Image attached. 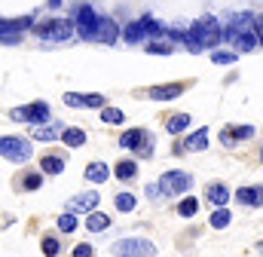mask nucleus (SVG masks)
Returning <instances> with one entry per match:
<instances>
[{"label": "nucleus", "instance_id": "1", "mask_svg": "<svg viewBox=\"0 0 263 257\" xmlns=\"http://www.w3.org/2000/svg\"><path fill=\"white\" fill-rule=\"evenodd\" d=\"M220 40H223V28L217 25V19H214V15H202L199 22H193V25L187 28L184 46H187L190 52H202V49H214Z\"/></svg>", "mask_w": 263, "mask_h": 257}, {"label": "nucleus", "instance_id": "2", "mask_svg": "<svg viewBox=\"0 0 263 257\" xmlns=\"http://www.w3.org/2000/svg\"><path fill=\"white\" fill-rule=\"evenodd\" d=\"M73 31H77V19H73V22H70V19H52V22H46V25H37V34H40L43 40H52V43L70 40Z\"/></svg>", "mask_w": 263, "mask_h": 257}, {"label": "nucleus", "instance_id": "3", "mask_svg": "<svg viewBox=\"0 0 263 257\" xmlns=\"http://www.w3.org/2000/svg\"><path fill=\"white\" fill-rule=\"evenodd\" d=\"M0 156L6 162H28L31 159V144L25 138H15V135H3L0 138Z\"/></svg>", "mask_w": 263, "mask_h": 257}, {"label": "nucleus", "instance_id": "4", "mask_svg": "<svg viewBox=\"0 0 263 257\" xmlns=\"http://www.w3.org/2000/svg\"><path fill=\"white\" fill-rule=\"evenodd\" d=\"M9 120L40 126V123L49 120V104H46V101H34V104H25V107H12V111H9Z\"/></svg>", "mask_w": 263, "mask_h": 257}, {"label": "nucleus", "instance_id": "5", "mask_svg": "<svg viewBox=\"0 0 263 257\" xmlns=\"http://www.w3.org/2000/svg\"><path fill=\"white\" fill-rule=\"evenodd\" d=\"M110 251H114V254H120V257H126V254L153 257V254H156V245H153V242H147V239H120Z\"/></svg>", "mask_w": 263, "mask_h": 257}, {"label": "nucleus", "instance_id": "6", "mask_svg": "<svg viewBox=\"0 0 263 257\" xmlns=\"http://www.w3.org/2000/svg\"><path fill=\"white\" fill-rule=\"evenodd\" d=\"M159 184H162V190H165V196H178V193L190 190L193 178H190L187 172H181V169H172V172H165V175L159 178Z\"/></svg>", "mask_w": 263, "mask_h": 257}, {"label": "nucleus", "instance_id": "7", "mask_svg": "<svg viewBox=\"0 0 263 257\" xmlns=\"http://www.w3.org/2000/svg\"><path fill=\"white\" fill-rule=\"evenodd\" d=\"M98 19H101V15H95L92 6H80V9H77V34H80L83 40H95Z\"/></svg>", "mask_w": 263, "mask_h": 257}, {"label": "nucleus", "instance_id": "8", "mask_svg": "<svg viewBox=\"0 0 263 257\" xmlns=\"http://www.w3.org/2000/svg\"><path fill=\"white\" fill-rule=\"evenodd\" d=\"M95 205H98V193L95 190H86V193H77V196H70L65 202L67 211H73V214H83V211H95Z\"/></svg>", "mask_w": 263, "mask_h": 257}, {"label": "nucleus", "instance_id": "9", "mask_svg": "<svg viewBox=\"0 0 263 257\" xmlns=\"http://www.w3.org/2000/svg\"><path fill=\"white\" fill-rule=\"evenodd\" d=\"M34 25V15H25V19H15V22H3L0 25V31H3V43H18V31H25V28H31Z\"/></svg>", "mask_w": 263, "mask_h": 257}, {"label": "nucleus", "instance_id": "10", "mask_svg": "<svg viewBox=\"0 0 263 257\" xmlns=\"http://www.w3.org/2000/svg\"><path fill=\"white\" fill-rule=\"evenodd\" d=\"M120 34H123V31L117 28V22H114L110 15H101V19H98V31H95V40H98V43H114Z\"/></svg>", "mask_w": 263, "mask_h": 257}, {"label": "nucleus", "instance_id": "11", "mask_svg": "<svg viewBox=\"0 0 263 257\" xmlns=\"http://www.w3.org/2000/svg\"><path fill=\"white\" fill-rule=\"evenodd\" d=\"M184 89H187V83H168V86H150L147 95H150L153 101H172V98H178Z\"/></svg>", "mask_w": 263, "mask_h": 257}, {"label": "nucleus", "instance_id": "12", "mask_svg": "<svg viewBox=\"0 0 263 257\" xmlns=\"http://www.w3.org/2000/svg\"><path fill=\"white\" fill-rule=\"evenodd\" d=\"M67 107H104V95H77V92H65Z\"/></svg>", "mask_w": 263, "mask_h": 257}, {"label": "nucleus", "instance_id": "13", "mask_svg": "<svg viewBox=\"0 0 263 257\" xmlns=\"http://www.w3.org/2000/svg\"><path fill=\"white\" fill-rule=\"evenodd\" d=\"M31 135L37 141H59V138H65V126L62 123H40V126H34Z\"/></svg>", "mask_w": 263, "mask_h": 257}, {"label": "nucleus", "instance_id": "14", "mask_svg": "<svg viewBox=\"0 0 263 257\" xmlns=\"http://www.w3.org/2000/svg\"><path fill=\"white\" fill-rule=\"evenodd\" d=\"M147 135H150L147 128H132V132H123V138H120V144H123L126 150H135V153H138V150L144 147V141H147Z\"/></svg>", "mask_w": 263, "mask_h": 257}, {"label": "nucleus", "instance_id": "15", "mask_svg": "<svg viewBox=\"0 0 263 257\" xmlns=\"http://www.w3.org/2000/svg\"><path fill=\"white\" fill-rule=\"evenodd\" d=\"M254 132H257L254 126H230L220 135V141L230 147V144H236V141H242V138H254Z\"/></svg>", "mask_w": 263, "mask_h": 257}, {"label": "nucleus", "instance_id": "16", "mask_svg": "<svg viewBox=\"0 0 263 257\" xmlns=\"http://www.w3.org/2000/svg\"><path fill=\"white\" fill-rule=\"evenodd\" d=\"M86 181H95V184L110 181V166H104V162H89V166H86Z\"/></svg>", "mask_w": 263, "mask_h": 257}, {"label": "nucleus", "instance_id": "17", "mask_svg": "<svg viewBox=\"0 0 263 257\" xmlns=\"http://www.w3.org/2000/svg\"><path fill=\"white\" fill-rule=\"evenodd\" d=\"M205 199H208L211 205H227V202H230V190H227L223 184H208V187H205Z\"/></svg>", "mask_w": 263, "mask_h": 257}, {"label": "nucleus", "instance_id": "18", "mask_svg": "<svg viewBox=\"0 0 263 257\" xmlns=\"http://www.w3.org/2000/svg\"><path fill=\"white\" fill-rule=\"evenodd\" d=\"M40 169H43L46 175H62V172H65V156L49 153V156H43V159H40Z\"/></svg>", "mask_w": 263, "mask_h": 257}, {"label": "nucleus", "instance_id": "19", "mask_svg": "<svg viewBox=\"0 0 263 257\" xmlns=\"http://www.w3.org/2000/svg\"><path fill=\"white\" fill-rule=\"evenodd\" d=\"M107 227H110V214L89 211V217H86V230H92V233H104Z\"/></svg>", "mask_w": 263, "mask_h": 257}, {"label": "nucleus", "instance_id": "20", "mask_svg": "<svg viewBox=\"0 0 263 257\" xmlns=\"http://www.w3.org/2000/svg\"><path fill=\"white\" fill-rule=\"evenodd\" d=\"M144 37H147V28H144V22H141V19L123 28V40H126V43H141Z\"/></svg>", "mask_w": 263, "mask_h": 257}, {"label": "nucleus", "instance_id": "21", "mask_svg": "<svg viewBox=\"0 0 263 257\" xmlns=\"http://www.w3.org/2000/svg\"><path fill=\"white\" fill-rule=\"evenodd\" d=\"M114 175H117V181H135V178H138V162H135V159H123V162H117Z\"/></svg>", "mask_w": 263, "mask_h": 257}, {"label": "nucleus", "instance_id": "22", "mask_svg": "<svg viewBox=\"0 0 263 257\" xmlns=\"http://www.w3.org/2000/svg\"><path fill=\"white\" fill-rule=\"evenodd\" d=\"M236 199L245 205H263V187H242L236 190Z\"/></svg>", "mask_w": 263, "mask_h": 257}, {"label": "nucleus", "instance_id": "23", "mask_svg": "<svg viewBox=\"0 0 263 257\" xmlns=\"http://www.w3.org/2000/svg\"><path fill=\"white\" fill-rule=\"evenodd\" d=\"M233 224V211L227 208V205H217V211L211 214V227L214 230H223V227H230Z\"/></svg>", "mask_w": 263, "mask_h": 257}, {"label": "nucleus", "instance_id": "24", "mask_svg": "<svg viewBox=\"0 0 263 257\" xmlns=\"http://www.w3.org/2000/svg\"><path fill=\"white\" fill-rule=\"evenodd\" d=\"M187 126H190V114H175L165 120V132H172V135H181Z\"/></svg>", "mask_w": 263, "mask_h": 257}, {"label": "nucleus", "instance_id": "25", "mask_svg": "<svg viewBox=\"0 0 263 257\" xmlns=\"http://www.w3.org/2000/svg\"><path fill=\"white\" fill-rule=\"evenodd\" d=\"M184 147H187V150H205V147H208V128H196V132L184 141Z\"/></svg>", "mask_w": 263, "mask_h": 257}, {"label": "nucleus", "instance_id": "26", "mask_svg": "<svg viewBox=\"0 0 263 257\" xmlns=\"http://www.w3.org/2000/svg\"><path fill=\"white\" fill-rule=\"evenodd\" d=\"M65 144H67V147H83V144H86V132H83V128H77V126L65 128Z\"/></svg>", "mask_w": 263, "mask_h": 257}, {"label": "nucleus", "instance_id": "27", "mask_svg": "<svg viewBox=\"0 0 263 257\" xmlns=\"http://www.w3.org/2000/svg\"><path fill=\"white\" fill-rule=\"evenodd\" d=\"M59 230H62V233H73V230H77V214H73V211H62V214H59Z\"/></svg>", "mask_w": 263, "mask_h": 257}, {"label": "nucleus", "instance_id": "28", "mask_svg": "<svg viewBox=\"0 0 263 257\" xmlns=\"http://www.w3.org/2000/svg\"><path fill=\"white\" fill-rule=\"evenodd\" d=\"M101 120H104V123L120 126V123H126V114H123L120 107H104V111H101Z\"/></svg>", "mask_w": 263, "mask_h": 257}, {"label": "nucleus", "instance_id": "29", "mask_svg": "<svg viewBox=\"0 0 263 257\" xmlns=\"http://www.w3.org/2000/svg\"><path fill=\"white\" fill-rule=\"evenodd\" d=\"M172 49H175V43H172V40H156V43H150V46H147V52H150V56H168Z\"/></svg>", "mask_w": 263, "mask_h": 257}, {"label": "nucleus", "instance_id": "30", "mask_svg": "<svg viewBox=\"0 0 263 257\" xmlns=\"http://www.w3.org/2000/svg\"><path fill=\"white\" fill-rule=\"evenodd\" d=\"M196 211H199V202H196V199H184V202L178 205V214H181V217H193Z\"/></svg>", "mask_w": 263, "mask_h": 257}, {"label": "nucleus", "instance_id": "31", "mask_svg": "<svg viewBox=\"0 0 263 257\" xmlns=\"http://www.w3.org/2000/svg\"><path fill=\"white\" fill-rule=\"evenodd\" d=\"M40 184H43V175H37V172H31V175L22 178V187L25 190H40Z\"/></svg>", "mask_w": 263, "mask_h": 257}, {"label": "nucleus", "instance_id": "32", "mask_svg": "<svg viewBox=\"0 0 263 257\" xmlns=\"http://www.w3.org/2000/svg\"><path fill=\"white\" fill-rule=\"evenodd\" d=\"M135 205H138V199H135L132 193H120V196H117V208H120V211H132Z\"/></svg>", "mask_w": 263, "mask_h": 257}, {"label": "nucleus", "instance_id": "33", "mask_svg": "<svg viewBox=\"0 0 263 257\" xmlns=\"http://www.w3.org/2000/svg\"><path fill=\"white\" fill-rule=\"evenodd\" d=\"M211 62L214 64H233L236 62V52H223V49H217V52L211 56Z\"/></svg>", "mask_w": 263, "mask_h": 257}, {"label": "nucleus", "instance_id": "34", "mask_svg": "<svg viewBox=\"0 0 263 257\" xmlns=\"http://www.w3.org/2000/svg\"><path fill=\"white\" fill-rule=\"evenodd\" d=\"M43 251H46V254H59V239L46 236V239H43Z\"/></svg>", "mask_w": 263, "mask_h": 257}, {"label": "nucleus", "instance_id": "35", "mask_svg": "<svg viewBox=\"0 0 263 257\" xmlns=\"http://www.w3.org/2000/svg\"><path fill=\"white\" fill-rule=\"evenodd\" d=\"M147 196H150V199H162V196H165L162 184H150V187H147Z\"/></svg>", "mask_w": 263, "mask_h": 257}, {"label": "nucleus", "instance_id": "36", "mask_svg": "<svg viewBox=\"0 0 263 257\" xmlns=\"http://www.w3.org/2000/svg\"><path fill=\"white\" fill-rule=\"evenodd\" d=\"M73 254H77V257H89V254H92V245H77V248H73Z\"/></svg>", "mask_w": 263, "mask_h": 257}, {"label": "nucleus", "instance_id": "37", "mask_svg": "<svg viewBox=\"0 0 263 257\" xmlns=\"http://www.w3.org/2000/svg\"><path fill=\"white\" fill-rule=\"evenodd\" d=\"M257 37H260V46H263V15H257Z\"/></svg>", "mask_w": 263, "mask_h": 257}, {"label": "nucleus", "instance_id": "38", "mask_svg": "<svg viewBox=\"0 0 263 257\" xmlns=\"http://www.w3.org/2000/svg\"><path fill=\"white\" fill-rule=\"evenodd\" d=\"M49 6H52V9H55V6H62V0H49Z\"/></svg>", "mask_w": 263, "mask_h": 257}, {"label": "nucleus", "instance_id": "39", "mask_svg": "<svg viewBox=\"0 0 263 257\" xmlns=\"http://www.w3.org/2000/svg\"><path fill=\"white\" fill-rule=\"evenodd\" d=\"M257 251H260V254H263V242H257Z\"/></svg>", "mask_w": 263, "mask_h": 257}, {"label": "nucleus", "instance_id": "40", "mask_svg": "<svg viewBox=\"0 0 263 257\" xmlns=\"http://www.w3.org/2000/svg\"><path fill=\"white\" fill-rule=\"evenodd\" d=\"M260 162H263V153H260Z\"/></svg>", "mask_w": 263, "mask_h": 257}]
</instances>
